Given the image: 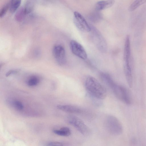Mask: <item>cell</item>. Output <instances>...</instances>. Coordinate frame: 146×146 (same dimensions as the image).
<instances>
[{"instance_id":"6da1fadb","label":"cell","mask_w":146,"mask_h":146,"mask_svg":"<svg viewBox=\"0 0 146 146\" xmlns=\"http://www.w3.org/2000/svg\"><path fill=\"white\" fill-rule=\"evenodd\" d=\"M85 86L90 96L100 100L106 97L105 88L95 78L90 76L87 77L85 81Z\"/></svg>"},{"instance_id":"7a4b0ae2","label":"cell","mask_w":146,"mask_h":146,"mask_svg":"<svg viewBox=\"0 0 146 146\" xmlns=\"http://www.w3.org/2000/svg\"><path fill=\"white\" fill-rule=\"evenodd\" d=\"M105 123L106 128L111 134L118 135L122 133V125L119 120L114 116L111 115L107 116Z\"/></svg>"},{"instance_id":"3957f363","label":"cell","mask_w":146,"mask_h":146,"mask_svg":"<svg viewBox=\"0 0 146 146\" xmlns=\"http://www.w3.org/2000/svg\"><path fill=\"white\" fill-rule=\"evenodd\" d=\"M68 122L74 126L80 133L85 136H88L90 133L89 128L81 119L73 115L68 116Z\"/></svg>"},{"instance_id":"277c9868","label":"cell","mask_w":146,"mask_h":146,"mask_svg":"<svg viewBox=\"0 0 146 146\" xmlns=\"http://www.w3.org/2000/svg\"><path fill=\"white\" fill-rule=\"evenodd\" d=\"M73 21L76 27L80 31L84 32L91 31V28L83 16L79 12H74Z\"/></svg>"},{"instance_id":"5b68a950","label":"cell","mask_w":146,"mask_h":146,"mask_svg":"<svg viewBox=\"0 0 146 146\" xmlns=\"http://www.w3.org/2000/svg\"><path fill=\"white\" fill-rule=\"evenodd\" d=\"M112 90L116 96L125 104L129 105L131 100L127 90L123 86L117 84Z\"/></svg>"},{"instance_id":"8992f818","label":"cell","mask_w":146,"mask_h":146,"mask_svg":"<svg viewBox=\"0 0 146 146\" xmlns=\"http://www.w3.org/2000/svg\"><path fill=\"white\" fill-rule=\"evenodd\" d=\"M52 53L54 59L58 64L62 66L66 62V55L64 47L60 44L55 45L53 47Z\"/></svg>"},{"instance_id":"52a82bcc","label":"cell","mask_w":146,"mask_h":146,"mask_svg":"<svg viewBox=\"0 0 146 146\" xmlns=\"http://www.w3.org/2000/svg\"><path fill=\"white\" fill-rule=\"evenodd\" d=\"M70 46L72 52L75 55L83 60L87 59V55L85 50L80 43L72 40L70 42Z\"/></svg>"},{"instance_id":"ba28073f","label":"cell","mask_w":146,"mask_h":146,"mask_svg":"<svg viewBox=\"0 0 146 146\" xmlns=\"http://www.w3.org/2000/svg\"><path fill=\"white\" fill-rule=\"evenodd\" d=\"M93 30L92 36L94 42L99 50L105 51L106 50L107 45L104 38L97 29H94Z\"/></svg>"},{"instance_id":"9c48e42d","label":"cell","mask_w":146,"mask_h":146,"mask_svg":"<svg viewBox=\"0 0 146 146\" xmlns=\"http://www.w3.org/2000/svg\"><path fill=\"white\" fill-rule=\"evenodd\" d=\"M57 108L64 112L74 113H81L82 110L80 108L76 106L70 105H58Z\"/></svg>"},{"instance_id":"30bf717a","label":"cell","mask_w":146,"mask_h":146,"mask_svg":"<svg viewBox=\"0 0 146 146\" xmlns=\"http://www.w3.org/2000/svg\"><path fill=\"white\" fill-rule=\"evenodd\" d=\"M100 76L102 81L112 90L117 84L113 80L111 75L106 72H101Z\"/></svg>"},{"instance_id":"8fae6325","label":"cell","mask_w":146,"mask_h":146,"mask_svg":"<svg viewBox=\"0 0 146 146\" xmlns=\"http://www.w3.org/2000/svg\"><path fill=\"white\" fill-rule=\"evenodd\" d=\"M114 0H104L98 2L95 5L96 11H99L111 7L114 4Z\"/></svg>"},{"instance_id":"7c38bea8","label":"cell","mask_w":146,"mask_h":146,"mask_svg":"<svg viewBox=\"0 0 146 146\" xmlns=\"http://www.w3.org/2000/svg\"><path fill=\"white\" fill-rule=\"evenodd\" d=\"M130 55V44L129 36H127L125 43L124 60V62H129Z\"/></svg>"},{"instance_id":"4fadbf2b","label":"cell","mask_w":146,"mask_h":146,"mask_svg":"<svg viewBox=\"0 0 146 146\" xmlns=\"http://www.w3.org/2000/svg\"><path fill=\"white\" fill-rule=\"evenodd\" d=\"M53 132L55 134L63 136H68L71 134V131L68 127H64L59 129H54Z\"/></svg>"},{"instance_id":"5bb4252c","label":"cell","mask_w":146,"mask_h":146,"mask_svg":"<svg viewBox=\"0 0 146 146\" xmlns=\"http://www.w3.org/2000/svg\"><path fill=\"white\" fill-rule=\"evenodd\" d=\"M26 14L23 6L20 8L17 11L15 15V19L18 22L22 21L24 18Z\"/></svg>"},{"instance_id":"9a60e30c","label":"cell","mask_w":146,"mask_h":146,"mask_svg":"<svg viewBox=\"0 0 146 146\" xmlns=\"http://www.w3.org/2000/svg\"><path fill=\"white\" fill-rule=\"evenodd\" d=\"M21 1L18 0H13L9 2V9L10 12L13 13L15 12L20 6Z\"/></svg>"},{"instance_id":"2e32d148","label":"cell","mask_w":146,"mask_h":146,"mask_svg":"<svg viewBox=\"0 0 146 146\" xmlns=\"http://www.w3.org/2000/svg\"><path fill=\"white\" fill-rule=\"evenodd\" d=\"M146 2V0H135L129 6V10L130 11H133L141 5Z\"/></svg>"},{"instance_id":"e0dca14e","label":"cell","mask_w":146,"mask_h":146,"mask_svg":"<svg viewBox=\"0 0 146 146\" xmlns=\"http://www.w3.org/2000/svg\"><path fill=\"white\" fill-rule=\"evenodd\" d=\"M39 82V79L36 76H33L31 77L28 80L27 84L30 86H34L37 85Z\"/></svg>"},{"instance_id":"ac0fdd59","label":"cell","mask_w":146,"mask_h":146,"mask_svg":"<svg viewBox=\"0 0 146 146\" xmlns=\"http://www.w3.org/2000/svg\"><path fill=\"white\" fill-rule=\"evenodd\" d=\"M33 3L31 1H28L23 6L26 15L30 13L34 8Z\"/></svg>"},{"instance_id":"d6986e66","label":"cell","mask_w":146,"mask_h":146,"mask_svg":"<svg viewBox=\"0 0 146 146\" xmlns=\"http://www.w3.org/2000/svg\"><path fill=\"white\" fill-rule=\"evenodd\" d=\"M9 2L5 4L1 9L0 11V17H3L9 9Z\"/></svg>"},{"instance_id":"ffe728a7","label":"cell","mask_w":146,"mask_h":146,"mask_svg":"<svg viewBox=\"0 0 146 146\" xmlns=\"http://www.w3.org/2000/svg\"><path fill=\"white\" fill-rule=\"evenodd\" d=\"M13 104L14 107L18 110H21L23 108V104L21 102L19 101H14L13 102Z\"/></svg>"},{"instance_id":"44dd1931","label":"cell","mask_w":146,"mask_h":146,"mask_svg":"<svg viewBox=\"0 0 146 146\" xmlns=\"http://www.w3.org/2000/svg\"><path fill=\"white\" fill-rule=\"evenodd\" d=\"M19 71L18 69H12L11 70L7 72L5 74L6 77H8L11 75L15 74L18 73Z\"/></svg>"},{"instance_id":"7402d4cb","label":"cell","mask_w":146,"mask_h":146,"mask_svg":"<svg viewBox=\"0 0 146 146\" xmlns=\"http://www.w3.org/2000/svg\"><path fill=\"white\" fill-rule=\"evenodd\" d=\"M48 146H63L62 143L61 142L57 141H53L49 143Z\"/></svg>"}]
</instances>
